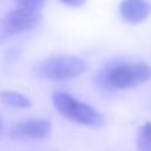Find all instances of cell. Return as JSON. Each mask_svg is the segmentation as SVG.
Listing matches in <instances>:
<instances>
[{
  "mask_svg": "<svg viewBox=\"0 0 151 151\" xmlns=\"http://www.w3.org/2000/svg\"><path fill=\"white\" fill-rule=\"evenodd\" d=\"M137 147L139 151H151V122H147L139 129L137 138Z\"/></svg>",
  "mask_w": 151,
  "mask_h": 151,
  "instance_id": "obj_8",
  "label": "cell"
},
{
  "mask_svg": "<svg viewBox=\"0 0 151 151\" xmlns=\"http://www.w3.org/2000/svg\"><path fill=\"white\" fill-rule=\"evenodd\" d=\"M51 100H53V106L60 114H63L66 119L78 125L93 126V128H100L104 125V117L97 109L75 99L69 93L56 91Z\"/></svg>",
  "mask_w": 151,
  "mask_h": 151,
  "instance_id": "obj_2",
  "label": "cell"
},
{
  "mask_svg": "<svg viewBox=\"0 0 151 151\" xmlns=\"http://www.w3.org/2000/svg\"><path fill=\"white\" fill-rule=\"evenodd\" d=\"M15 3L19 7H28V9L41 10V7L46 3V0H15Z\"/></svg>",
  "mask_w": 151,
  "mask_h": 151,
  "instance_id": "obj_9",
  "label": "cell"
},
{
  "mask_svg": "<svg viewBox=\"0 0 151 151\" xmlns=\"http://www.w3.org/2000/svg\"><path fill=\"white\" fill-rule=\"evenodd\" d=\"M3 132V122H1V117H0V134Z\"/></svg>",
  "mask_w": 151,
  "mask_h": 151,
  "instance_id": "obj_11",
  "label": "cell"
},
{
  "mask_svg": "<svg viewBox=\"0 0 151 151\" xmlns=\"http://www.w3.org/2000/svg\"><path fill=\"white\" fill-rule=\"evenodd\" d=\"M40 19H41V10L16 6L1 19L0 28L4 35H13L32 29L40 22Z\"/></svg>",
  "mask_w": 151,
  "mask_h": 151,
  "instance_id": "obj_4",
  "label": "cell"
},
{
  "mask_svg": "<svg viewBox=\"0 0 151 151\" xmlns=\"http://www.w3.org/2000/svg\"><path fill=\"white\" fill-rule=\"evenodd\" d=\"M0 101L13 109H28L31 106L29 99H27L24 94L18 91H10V90L0 91Z\"/></svg>",
  "mask_w": 151,
  "mask_h": 151,
  "instance_id": "obj_7",
  "label": "cell"
},
{
  "mask_svg": "<svg viewBox=\"0 0 151 151\" xmlns=\"http://www.w3.org/2000/svg\"><path fill=\"white\" fill-rule=\"evenodd\" d=\"M119 13L123 21L129 24H141L148 19L151 13V4L148 0H122Z\"/></svg>",
  "mask_w": 151,
  "mask_h": 151,
  "instance_id": "obj_6",
  "label": "cell"
},
{
  "mask_svg": "<svg viewBox=\"0 0 151 151\" xmlns=\"http://www.w3.org/2000/svg\"><path fill=\"white\" fill-rule=\"evenodd\" d=\"M63 4L66 6H70V7H78V6H82L87 0H60Z\"/></svg>",
  "mask_w": 151,
  "mask_h": 151,
  "instance_id": "obj_10",
  "label": "cell"
},
{
  "mask_svg": "<svg viewBox=\"0 0 151 151\" xmlns=\"http://www.w3.org/2000/svg\"><path fill=\"white\" fill-rule=\"evenodd\" d=\"M37 75L49 81H69L81 76L87 70V63L76 56L57 54L41 60L37 68Z\"/></svg>",
  "mask_w": 151,
  "mask_h": 151,
  "instance_id": "obj_3",
  "label": "cell"
},
{
  "mask_svg": "<svg viewBox=\"0 0 151 151\" xmlns=\"http://www.w3.org/2000/svg\"><path fill=\"white\" fill-rule=\"evenodd\" d=\"M51 132V123L47 119H29L16 123L10 129L15 139H46Z\"/></svg>",
  "mask_w": 151,
  "mask_h": 151,
  "instance_id": "obj_5",
  "label": "cell"
},
{
  "mask_svg": "<svg viewBox=\"0 0 151 151\" xmlns=\"http://www.w3.org/2000/svg\"><path fill=\"white\" fill-rule=\"evenodd\" d=\"M151 68L145 62H110L97 73V84L104 90H126L145 84Z\"/></svg>",
  "mask_w": 151,
  "mask_h": 151,
  "instance_id": "obj_1",
  "label": "cell"
}]
</instances>
